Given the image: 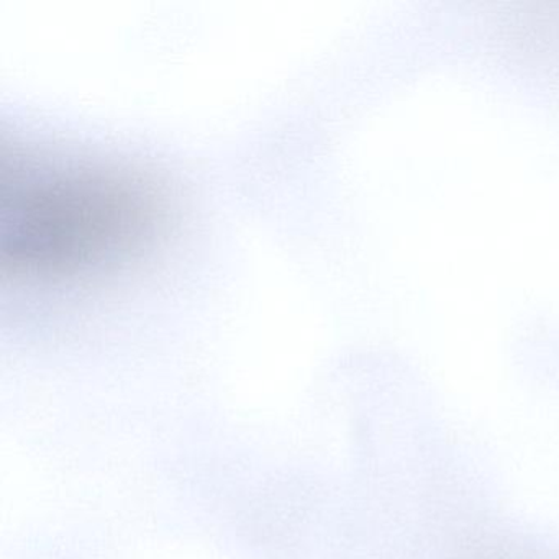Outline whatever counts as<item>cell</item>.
I'll return each mask as SVG.
<instances>
[{
	"label": "cell",
	"instance_id": "obj_1",
	"mask_svg": "<svg viewBox=\"0 0 559 559\" xmlns=\"http://www.w3.org/2000/svg\"><path fill=\"white\" fill-rule=\"evenodd\" d=\"M171 211L165 182L142 166L4 140L0 274L15 289H96L155 253L168 237Z\"/></svg>",
	"mask_w": 559,
	"mask_h": 559
},
{
	"label": "cell",
	"instance_id": "obj_2",
	"mask_svg": "<svg viewBox=\"0 0 559 559\" xmlns=\"http://www.w3.org/2000/svg\"><path fill=\"white\" fill-rule=\"evenodd\" d=\"M454 559H543L526 549L496 543H480L461 549Z\"/></svg>",
	"mask_w": 559,
	"mask_h": 559
}]
</instances>
